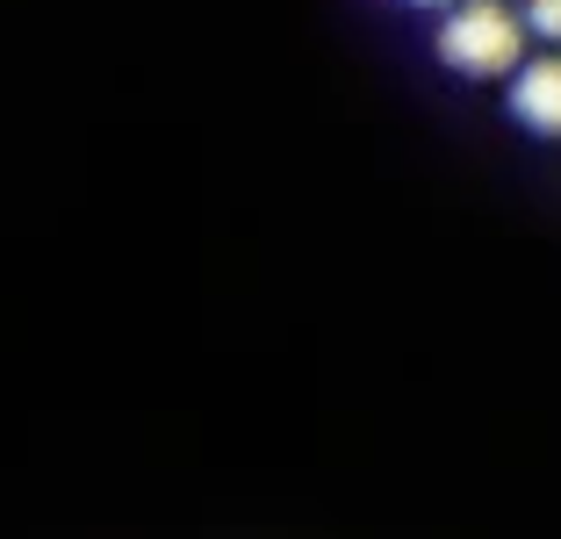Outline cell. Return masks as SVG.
<instances>
[{
    "mask_svg": "<svg viewBox=\"0 0 561 539\" xmlns=\"http://www.w3.org/2000/svg\"><path fill=\"white\" fill-rule=\"evenodd\" d=\"M526 44H533L526 22H518V8H504V0H454L439 15V36H432L439 66L461 72V80H512Z\"/></svg>",
    "mask_w": 561,
    "mask_h": 539,
    "instance_id": "cell-1",
    "label": "cell"
},
{
    "mask_svg": "<svg viewBox=\"0 0 561 539\" xmlns=\"http://www.w3.org/2000/svg\"><path fill=\"white\" fill-rule=\"evenodd\" d=\"M504 108H512L518 130L561 145V50H540V58H518V72L504 80Z\"/></svg>",
    "mask_w": 561,
    "mask_h": 539,
    "instance_id": "cell-2",
    "label": "cell"
},
{
    "mask_svg": "<svg viewBox=\"0 0 561 539\" xmlns=\"http://www.w3.org/2000/svg\"><path fill=\"white\" fill-rule=\"evenodd\" d=\"M518 22H526V36H540L547 50H561V0H526Z\"/></svg>",
    "mask_w": 561,
    "mask_h": 539,
    "instance_id": "cell-3",
    "label": "cell"
},
{
    "mask_svg": "<svg viewBox=\"0 0 561 539\" xmlns=\"http://www.w3.org/2000/svg\"><path fill=\"white\" fill-rule=\"evenodd\" d=\"M403 8H417V15H446L454 0H403Z\"/></svg>",
    "mask_w": 561,
    "mask_h": 539,
    "instance_id": "cell-4",
    "label": "cell"
}]
</instances>
